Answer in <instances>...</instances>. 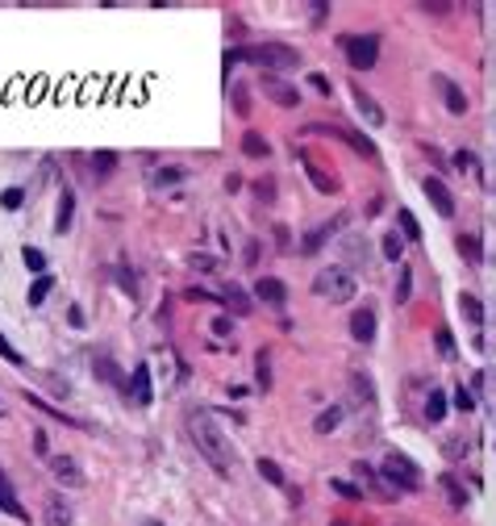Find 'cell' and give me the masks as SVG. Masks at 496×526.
I'll return each mask as SVG.
<instances>
[{
    "label": "cell",
    "instance_id": "obj_1",
    "mask_svg": "<svg viewBox=\"0 0 496 526\" xmlns=\"http://www.w3.org/2000/svg\"><path fill=\"white\" fill-rule=\"evenodd\" d=\"M188 431H192V443H196V451L221 472V477H230L234 472V464H238V456H234V447H230V439L221 435V426L213 422V414H205V410H196V414H188Z\"/></svg>",
    "mask_w": 496,
    "mask_h": 526
},
{
    "label": "cell",
    "instance_id": "obj_2",
    "mask_svg": "<svg viewBox=\"0 0 496 526\" xmlns=\"http://www.w3.org/2000/svg\"><path fill=\"white\" fill-rule=\"evenodd\" d=\"M234 63H255V67H271V71H292L301 67V50L284 46V42H263V46H238L225 50V67Z\"/></svg>",
    "mask_w": 496,
    "mask_h": 526
},
{
    "label": "cell",
    "instance_id": "obj_3",
    "mask_svg": "<svg viewBox=\"0 0 496 526\" xmlns=\"http://www.w3.org/2000/svg\"><path fill=\"white\" fill-rule=\"evenodd\" d=\"M313 293L326 297L330 305H346V301H355L359 284H355V276H351L346 268H321V272L313 276Z\"/></svg>",
    "mask_w": 496,
    "mask_h": 526
},
{
    "label": "cell",
    "instance_id": "obj_4",
    "mask_svg": "<svg viewBox=\"0 0 496 526\" xmlns=\"http://www.w3.org/2000/svg\"><path fill=\"white\" fill-rule=\"evenodd\" d=\"M380 472H384V481H388V485H397L401 493H417V489H422V468H417L409 456H401V451H392V456L384 460V468H380Z\"/></svg>",
    "mask_w": 496,
    "mask_h": 526
},
{
    "label": "cell",
    "instance_id": "obj_5",
    "mask_svg": "<svg viewBox=\"0 0 496 526\" xmlns=\"http://www.w3.org/2000/svg\"><path fill=\"white\" fill-rule=\"evenodd\" d=\"M342 46H346V59H351L355 71H371L376 59H380V38L376 33H351V38H342Z\"/></svg>",
    "mask_w": 496,
    "mask_h": 526
},
{
    "label": "cell",
    "instance_id": "obj_6",
    "mask_svg": "<svg viewBox=\"0 0 496 526\" xmlns=\"http://www.w3.org/2000/svg\"><path fill=\"white\" fill-rule=\"evenodd\" d=\"M263 92H267L280 109H296V105H301V88L288 84V79H280V75H263Z\"/></svg>",
    "mask_w": 496,
    "mask_h": 526
},
{
    "label": "cell",
    "instance_id": "obj_7",
    "mask_svg": "<svg viewBox=\"0 0 496 526\" xmlns=\"http://www.w3.org/2000/svg\"><path fill=\"white\" fill-rule=\"evenodd\" d=\"M422 188H426V196H430V205H434L438 217H455V196H451V188H447L438 176H426Z\"/></svg>",
    "mask_w": 496,
    "mask_h": 526
},
{
    "label": "cell",
    "instance_id": "obj_8",
    "mask_svg": "<svg viewBox=\"0 0 496 526\" xmlns=\"http://www.w3.org/2000/svg\"><path fill=\"white\" fill-rule=\"evenodd\" d=\"M255 301H263V305H271V309H284V305H288V288H284V280H275V276H259V280H255Z\"/></svg>",
    "mask_w": 496,
    "mask_h": 526
},
{
    "label": "cell",
    "instance_id": "obj_9",
    "mask_svg": "<svg viewBox=\"0 0 496 526\" xmlns=\"http://www.w3.org/2000/svg\"><path fill=\"white\" fill-rule=\"evenodd\" d=\"M50 472H54L58 485H67V489H83V472H79V464H75L71 456H50Z\"/></svg>",
    "mask_w": 496,
    "mask_h": 526
},
{
    "label": "cell",
    "instance_id": "obj_10",
    "mask_svg": "<svg viewBox=\"0 0 496 526\" xmlns=\"http://www.w3.org/2000/svg\"><path fill=\"white\" fill-rule=\"evenodd\" d=\"M351 96H355V109L363 113V121H367V125H384V109L376 105V96H371V92H363V88L355 84V88H351Z\"/></svg>",
    "mask_w": 496,
    "mask_h": 526
},
{
    "label": "cell",
    "instance_id": "obj_11",
    "mask_svg": "<svg viewBox=\"0 0 496 526\" xmlns=\"http://www.w3.org/2000/svg\"><path fill=\"white\" fill-rule=\"evenodd\" d=\"M434 84H438V88H442V100H447V109H451V113H455V117H463V113H467V92H463V88H459V84H451V79H447V75H438V79H434Z\"/></svg>",
    "mask_w": 496,
    "mask_h": 526
},
{
    "label": "cell",
    "instance_id": "obj_12",
    "mask_svg": "<svg viewBox=\"0 0 496 526\" xmlns=\"http://www.w3.org/2000/svg\"><path fill=\"white\" fill-rule=\"evenodd\" d=\"M92 372H96L100 380H109V385H117L121 393H129V380L121 376V368H117V364H113L109 355H96V359H92Z\"/></svg>",
    "mask_w": 496,
    "mask_h": 526
},
{
    "label": "cell",
    "instance_id": "obj_13",
    "mask_svg": "<svg viewBox=\"0 0 496 526\" xmlns=\"http://www.w3.org/2000/svg\"><path fill=\"white\" fill-rule=\"evenodd\" d=\"M351 334H355L359 343H371V339H376V314H371V309H359V314L351 318Z\"/></svg>",
    "mask_w": 496,
    "mask_h": 526
},
{
    "label": "cell",
    "instance_id": "obj_14",
    "mask_svg": "<svg viewBox=\"0 0 496 526\" xmlns=\"http://www.w3.org/2000/svg\"><path fill=\"white\" fill-rule=\"evenodd\" d=\"M129 393H134V401H138V405H150V397H154V393H150V368H146V364H138V368H134V385H129Z\"/></svg>",
    "mask_w": 496,
    "mask_h": 526
},
{
    "label": "cell",
    "instance_id": "obj_15",
    "mask_svg": "<svg viewBox=\"0 0 496 526\" xmlns=\"http://www.w3.org/2000/svg\"><path fill=\"white\" fill-rule=\"evenodd\" d=\"M46 523H50V526H71V506H67L58 493H50V497H46Z\"/></svg>",
    "mask_w": 496,
    "mask_h": 526
},
{
    "label": "cell",
    "instance_id": "obj_16",
    "mask_svg": "<svg viewBox=\"0 0 496 526\" xmlns=\"http://www.w3.org/2000/svg\"><path fill=\"white\" fill-rule=\"evenodd\" d=\"M301 159H305V171H309V180H313V188H317V192H338V180H334L330 171H321L309 155H301Z\"/></svg>",
    "mask_w": 496,
    "mask_h": 526
},
{
    "label": "cell",
    "instance_id": "obj_17",
    "mask_svg": "<svg viewBox=\"0 0 496 526\" xmlns=\"http://www.w3.org/2000/svg\"><path fill=\"white\" fill-rule=\"evenodd\" d=\"M71 213H75V196H71V188H63L58 213H54V234H67V230H71Z\"/></svg>",
    "mask_w": 496,
    "mask_h": 526
},
{
    "label": "cell",
    "instance_id": "obj_18",
    "mask_svg": "<svg viewBox=\"0 0 496 526\" xmlns=\"http://www.w3.org/2000/svg\"><path fill=\"white\" fill-rule=\"evenodd\" d=\"M334 230H338V222H334V226H313V230L305 234V242H301V255H317V251L326 247V238H330Z\"/></svg>",
    "mask_w": 496,
    "mask_h": 526
},
{
    "label": "cell",
    "instance_id": "obj_19",
    "mask_svg": "<svg viewBox=\"0 0 496 526\" xmlns=\"http://www.w3.org/2000/svg\"><path fill=\"white\" fill-rule=\"evenodd\" d=\"M221 301H225V305H230L234 314H242V318H246V314L255 309V305H250V297H246V293H242L238 284H225V288H221Z\"/></svg>",
    "mask_w": 496,
    "mask_h": 526
},
{
    "label": "cell",
    "instance_id": "obj_20",
    "mask_svg": "<svg viewBox=\"0 0 496 526\" xmlns=\"http://www.w3.org/2000/svg\"><path fill=\"white\" fill-rule=\"evenodd\" d=\"M242 155H250V159H267V155H271V146H267V138H263V134L246 130V134H242Z\"/></svg>",
    "mask_w": 496,
    "mask_h": 526
},
{
    "label": "cell",
    "instance_id": "obj_21",
    "mask_svg": "<svg viewBox=\"0 0 496 526\" xmlns=\"http://www.w3.org/2000/svg\"><path fill=\"white\" fill-rule=\"evenodd\" d=\"M438 485H442V493H447V502H451L455 510H463V506H467V489H463V485H459V481H455L451 472H447V477H442Z\"/></svg>",
    "mask_w": 496,
    "mask_h": 526
},
{
    "label": "cell",
    "instance_id": "obj_22",
    "mask_svg": "<svg viewBox=\"0 0 496 526\" xmlns=\"http://www.w3.org/2000/svg\"><path fill=\"white\" fill-rule=\"evenodd\" d=\"M0 510H4V514H13V518H21V523L29 518V514L21 510V502L13 497V489H8V481H4V477H0Z\"/></svg>",
    "mask_w": 496,
    "mask_h": 526
},
{
    "label": "cell",
    "instance_id": "obj_23",
    "mask_svg": "<svg viewBox=\"0 0 496 526\" xmlns=\"http://www.w3.org/2000/svg\"><path fill=\"white\" fill-rule=\"evenodd\" d=\"M455 247H459V255H463L467 263H480V259H484V255H480V238H476V234H459V238H455Z\"/></svg>",
    "mask_w": 496,
    "mask_h": 526
},
{
    "label": "cell",
    "instance_id": "obj_24",
    "mask_svg": "<svg viewBox=\"0 0 496 526\" xmlns=\"http://www.w3.org/2000/svg\"><path fill=\"white\" fill-rule=\"evenodd\" d=\"M459 309H463V318H467L472 326H480V322H484V305H480V297L463 293V297H459Z\"/></svg>",
    "mask_w": 496,
    "mask_h": 526
},
{
    "label": "cell",
    "instance_id": "obj_25",
    "mask_svg": "<svg viewBox=\"0 0 496 526\" xmlns=\"http://www.w3.org/2000/svg\"><path fill=\"white\" fill-rule=\"evenodd\" d=\"M426 418H430V422H442V418H447V393H442V389H430V401H426Z\"/></svg>",
    "mask_w": 496,
    "mask_h": 526
},
{
    "label": "cell",
    "instance_id": "obj_26",
    "mask_svg": "<svg viewBox=\"0 0 496 526\" xmlns=\"http://www.w3.org/2000/svg\"><path fill=\"white\" fill-rule=\"evenodd\" d=\"M338 422H342V410H338V405H330V410H321V414H317L313 431H317V435H330V431H338Z\"/></svg>",
    "mask_w": 496,
    "mask_h": 526
},
{
    "label": "cell",
    "instance_id": "obj_27",
    "mask_svg": "<svg viewBox=\"0 0 496 526\" xmlns=\"http://www.w3.org/2000/svg\"><path fill=\"white\" fill-rule=\"evenodd\" d=\"M50 288H54V276H38V280L29 284V305H42V301L50 297Z\"/></svg>",
    "mask_w": 496,
    "mask_h": 526
},
{
    "label": "cell",
    "instance_id": "obj_28",
    "mask_svg": "<svg viewBox=\"0 0 496 526\" xmlns=\"http://www.w3.org/2000/svg\"><path fill=\"white\" fill-rule=\"evenodd\" d=\"M21 259H25V268H29L33 276H46V255H42L38 247H25V251H21Z\"/></svg>",
    "mask_w": 496,
    "mask_h": 526
},
{
    "label": "cell",
    "instance_id": "obj_29",
    "mask_svg": "<svg viewBox=\"0 0 496 526\" xmlns=\"http://www.w3.org/2000/svg\"><path fill=\"white\" fill-rule=\"evenodd\" d=\"M113 167H117V155H113V150H96V155H92V171H96V176H109Z\"/></svg>",
    "mask_w": 496,
    "mask_h": 526
},
{
    "label": "cell",
    "instance_id": "obj_30",
    "mask_svg": "<svg viewBox=\"0 0 496 526\" xmlns=\"http://www.w3.org/2000/svg\"><path fill=\"white\" fill-rule=\"evenodd\" d=\"M259 477L271 481V485H288V481H284V468H280L275 460H259Z\"/></svg>",
    "mask_w": 496,
    "mask_h": 526
},
{
    "label": "cell",
    "instance_id": "obj_31",
    "mask_svg": "<svg viewBox=\"0 0 496 526\" xmlns=\"http://www.w3.org/2000/svg\"><path fill=\"white\" fill-rule=\"evenodd\" d=\"M397 222H401V230H405V238H413V242L422 238V226H417V217H413L409 209H401V213H397Z\"/></svg>",
    "mask_w": 496,
    "mask_h": 526
},
{
    "label": "cell",
    "instance_id": "obj_32",
    "mask_svg": "<svg viewBox=\"0 0 496 526\" xmlns=\"http://www.w3.org/2000/svg\"><path fill=\"white\" fill-rule=\"evenodd\" d=\"M384 255H388V259H392V263H397V259H401V255H405V238H401V234H397V230H392V234H384Z\"/></svg>",
    "mask_w": 496,
    "mask_h": 526
},
{
    "label": "cell",
    "instance_id": "obj_33",
    "mask_svg": "<svg viewBox=\"0 0 496 526\" xmlns=\"http://www.w3.org/2000/svg\"><path fill=\"white\" fill-rule=\"evenodd\" d=\"M413 297V272L409 268H401V284H397V305H405Z\"/></svg>",
    "mask_w": 496,
    "mask_h": 526
},
{
    "label": "cell",
    "instance_id": "obj_34",
    "mask_svg": "<svg viewBox=\"0 0 496 526\" xmlns=\"http://www.w3.org/2000/svg\"><path fill=\"white\" fill-rule=\"evenodd\" d=\"M330 489H334V493H342L346 502H363V489H355L351 481H330Z\"/></svg>",
    "mask_w": 496,
    "mask_h": 526
},
{
    "label": "cell",
    "instance_id": "obj_35",
    "mask_svg": "<svg viewBox=\"0 0 496 526\" xmlns=\"http://www.w3.org/2000/svg\"><path fill=\"white\" fill-rule=\"evenodd\" d=\"M188 268L192 272H217V259L213 255H188Z\"/></svg>",
    "mask_w": 496,
    "mask_h": 526
},
{
    "label": "cell",
    "instance_id": "obj_36",
    "mask_svg": "<svg viewBox=\"0 0 496 526\" xmlns=\"http://www.w3.org/2000/svg\"><path fill=\"white\" fill-rule=\"evenodd\" d=\"M255 376H259V385H263V389H271V368H267V351H259V359H255Z\"/></svg>",
    "mask_w": 496,
    "mask_h": 526
},
{
    "label": "cell",
    "instance_id": "obj_37",
    "mask_svg": "<svg viewBox=\"0 0 496 526\" xmlns=\"http://www.w3.org/2000/svg\"><path fill=\"white\" fill-rule=\"evenodd\" d=\"M184 176H188L184 167H163V171L154 176V184H175V180H184Z\"/></svg>",
    "mask_w": 496,
    "mask_h": 526
},
{
    "label": "cell",
    "instance_id": "obj_38",
    "mask_svg": "<svg viewBox=\"0 0 496 526\" xmlns=\"http://www.w3.org/2000/svg\"><path fill=\"white\" fill-rule=\"evenodd\" d=\"M21 201H25V192H21V188H8V192H0V205H4V209H21Z\"/></svg>",
    "mask_w": 496,
    "mask_h": 526
},
{
    "label": "cell",
    "instance_id": "obj_39",
    "mask_svg": "<svg viewBox=\"0 0 496 526\" xmlns=\"http://www.w3.org/2000/svg\"><path fill=\"white\" fill-rule=\"evenodd\" d=\"M346 255H351V259H363V268H367V242H359V238H346Z\"/></svg>",
    "mask_w": 496,
    "mask_h": 526
},
{
    "label": "cell",
    "instance_id": "obj_40",
    "mask_svg": "<svg viewBox=\"0 0 496 526\" xmlns=\"http://www.w3.org/2000/svg\"><path fill=\"white\" fill-rule=\"evenodd\" d=\"M0 359H8V364H21V351H17V347L4 339V334H0Z\"/></svg>",
    "mask_w": 496,
    "mask_h": 526
},
{
    "label": "cell",
    "instance_id": "obj_41",
    "mask_svg": "<svg viewBox=\"0 0 496 526\" xmlns=\"http://www.w3.org/2000/svg\"><path fill=\"white\" fill-rule=\"evenodd\" d=\"M234 109H238V117H246V113H250V100H246V88H234Z\"/></svg>",
    "mask_w": 496,
    "mask_h": 526
},
{
    "label": "cell",
    "instance_id": "obj_42",
    "mask_svg": "<svg viewBox=\"0 0 496 526\" xmlns=\"http://www.w3.org/2000/svg\"><path fill=\"white\" fill-rule=\"evenodd\" d=\"M255 196H259V201H271V196H275V180H259V184H255Z\"/></svg>",
    "mask_w": 496,
    "mask_h": 526
},
{
    "label": "cell",
    "instance_id": "obj_43",
    "mask_svg": "<svg viewBox=\"0 0 496 526\" xmlns=\"http://www.w3.org/2000/svg\"><path fill=\"white\" fill-rule=\"evenodd\" d=\"M213 334H217V339H230V334H234V322H230V318H213Z\"/></svg>",
    "mask_w": 496,
    "mask_h": 526
},
{
    "label": "cell",
    "instance_id": "obj_44",
    "mask_svg": "<svg viewBox=\"0 0 496 526\" xmlns=\"http://www.w3.org/2000/svg\"><path fill=\"white\" fill-rule=\"evenodd\" d=\"M309 84H313V88H317L321 96H330V92H334V84H330V79H326L321 71H317V75H309Z\"/></svg>",
    "mask_w": 496,
    "mask_h": 526
},
{
    "label": "cell",
    "instance_id": "obj_45",
    "mask_svg": "<svg viewBox=\"0 0 496 526\" xmlns=\"http://www.w3.org/2000/svg\"><path fill=\"white\" fill-rule=\"evenodd\" d=\"M275 247H280V251H288V247H292V234H288V226H275Z\"/></svg>",
    "mask_w": 496,
    "mask_h": 526
},
{
    "label": "cell",
    "instance_id": "obj_46",
    "mask_svg": "<svg viewBox=\"0 0 496 526\" xmlns=\"http://www.w3.org/2000/svg\"><path fill=\"white\" fill-rule=\"evenodd\" d=\"M455 405H459V410L467 414V410H472L476 401H472V393H467V389H455Z\"/></svg>",
    "mask_w": 496,
    "mask_h": 526
},
{
    "label": "cell",
    "instance_id": "obj_47",
    "mask_svg": "<svg viewBox=\"0 0 496 526\" xmlns=\"http://www.w3.org/2000/svg\"><path fill=\"white\" fill-rule=\"evenodd\" d=\"M355 477H359V481H363V485H376V472H371V468H367V464H355Z\"/></svg>",
    "mask_w": 496,
    "mask_h": 526
},
{
    "label": "cell",
    "instance_id": "obj_48",
    "mask_svg": "<svg viewBox=\"0 0 496 526\" xmlns=\"http://www.w3.org/2000/svg\"><path fill=\"white\" fill-rule=\"evenodd\" d=\"M438 347H442V355H451V351H455V343H451V330H438Z\"/></svg>",
    "mask_w": 496,
    "mask_h": 526
},
{
    "label": "cell",
    "instance_id": "obj_49",
    "mask_svg": "<svg viewBox=\"0 0 496 526\" xmlns=\"http://www.w3.org/2000/svg\"><path fill=\"white\" fill-rule=\"evenodd\" d=\"M472 163H476V159H472L467 150H459V155H455V167H459V171H463V167H472Z\"/></svg>",
    "mask_w": 496,
    "mask_h": 526
},
{
    "label": "cell",
    "instance_id": "obj_50",
    "mask_svg": "<svg viewBox=\"0 0 496 526\" xmlns=\"http://www.w3.org/2000/svg\"><path fill=\"white\" fill-rule=\"evenodd\" d=\"M67 322H71V326H83V309H79V305H71V314H67Z\"/></svg>",
    "mask_w": 496,
    "mask_h": 526
},
{
    "label": "cell",
    "instance_id": "obj_51",
    "mask_svg": "<svg viewBox=\"0 0 496 526\" xmlns=\"http://www.w3.org/2000/svg\"><path fill=\"white\" fill-rule=\"evenodd\" d=\"M33 447H38V456H50V451H46V435H42V431H33Z\"/></svg>",
    "mask_w": 496,
    "mask_h": 526
},
{
    "label": "cell",
    "instance_id": "obj_52",
    "mask_svg": "<svg viewBox=\"0 0 496 526\" xmlns=\"http://www.w3.org/2000/svg\"><path fill=\"white\" fill-rule=\"evenodd\" d=\"M330 526H346V523H342V518H334V523H330Z\"/></svg>",
    "mask_w": 496,
    "mask_h": 526
}]
</instances>
